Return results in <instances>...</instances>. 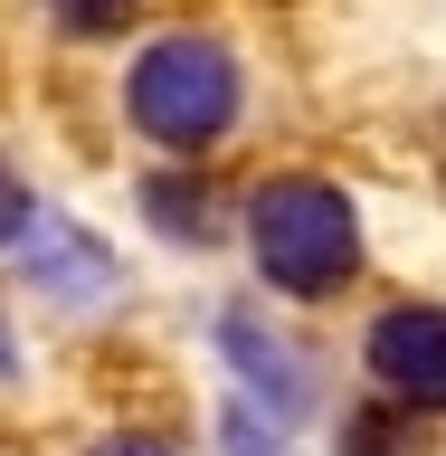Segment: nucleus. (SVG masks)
<instances>
[{"mask_svg": "<svg viewBox=\"0 0 446 456\" xmlns=\"http://www.w3.org/2000/svg\"><path fill=\"white\" fill-rule=\"evenodd\" d=\"M370 370H380L409 409H446V314H437V305L380 314V333H370Z\"/></svg>", "mask_w": 446, "mask_h": 456, "instance_id": "7ed1b4c3", "label": "nucleus"}, {"mask_svg": "<svg viewBox=\"0 0 446 456\" xmlns=\"http://www.w3.org/2000/svg\"><path fill=\"white\" fill-rule=\"evenodd\" d=\"M247 238H256L266 285H285V295H333V285L352 276V256H361L352 200H342L333 181H266Z\"/></svg>", "mask_w": 446, "mask_h": 456, "instance_id": "f257e3e1", "label": "nucleus"}, {"mask_svg": "<svg viewBox=\"0 0 446 456\" xmlns=\"http://www.w3.org/2000/svg\"><path fill=\"white\" fill-rule=\"evenodd\" d=\"M95 456H171V447H162V437H105Z\"/></svg>", "mask_w": 446, "mask_h": 456, "instance_id": "1a4fd4ad", "label": "nucleus"}, {"mask_svg": "<svg viewBox=\"0 0 446 456\" xmlns=\"http://www.w3.org/2000/svg\"><path fill=\"white\" fill-rule=\"evenodd\" d=\"M152 219H162V228H191V238H209V209H199V191H171V181L152 191Z\"/></svg>", "mask_w": 446, "mask_h": 456, "instance_id": "423d86ee", "label": "nucleus"}, {"mask_svg": "<svg viewBox=\"0 0 446 456\" xmlns=\"http://www.w3.org/2000/svg\"><path fill=\"white\" fill-rule=\"evenodd\" d=\"M219 342H228V362L247 370V390H266V399L285 409V419H295V409L313 399V380L295 370V352H285V342H266V333L247 323V314H228V323H219Z\"/></svg>", "mask_w": 446, "mask_h": 456, "instance_id": "20e7f679", "label": "nucleus"}, {"mask_svg": "<svg viewBox=\"0 0 446 456\" xmlns=\"http://www.w3.org/2000/svg\"><path fill=\"white\" fill-rule=\"evenodd\" d=\"M228 447H238V456H285V437H276V428L256 437V419H247V409H228Z\"/></svg>", "mask_w": 446, "mask_h": 456, "instance_id": "6e6552de", "label": "nucleus"}, {"mask_svg": "<svg viewBox=\"0 0 446 456\" xmlns=\"http://www.w3.org/2000/svg\"><path fill=\"white\" fill-rule=\"evenodd\" d=\"M10 238H28V191H20V171L0 162V248Z\"/></svg>", "mask_w": 446, "mask_h": 456, "instance_id": "0eeeda50", "label": "nucleus"}, {"mask_svg": "<svg viewBox=\"0 0 446 456\" xmlns=\"http://www.w3.org/2000/svg\"><path fill=\"white\" fill-rule=\"evenodd\" d=\"M10 370H20V352H10V333H0V380H10Z\"/></svg>", "mask_w": 446, "mask_h": 456, "instance_id": "9d476101", "label": "nucleus"}, {"mask_svg": "<svg viewBox=\"0 0 446 456\" xmlns=\"http://www.w3.org/2000/svg\"><path fill=\"white\" fill-rule=\"evenodd\" d=\"M67 28H85V38H105V28H124L134 20V0H48Z\"/></svg>", "mask_w": 446, "mask_h": 456, "instance_id": "39448f33", "label": "nucleus"}, {"mask_svg": "<svg viewBox=\"0 0 446 456\" xmlns=\"http://www.w3.org/2000/svg\"><path fill=\"white\" fill-rule=\"evenodd\" d=\"M124 105H134V124L152 142L199 152V142H219L228 124H238V67H228L219 38H162V48L134 57Z\"/></svg>", "mask_w": 446, "mask_h": 456, "instance_id": "f03ea898", "label": "nucleus"}]
</instances>
